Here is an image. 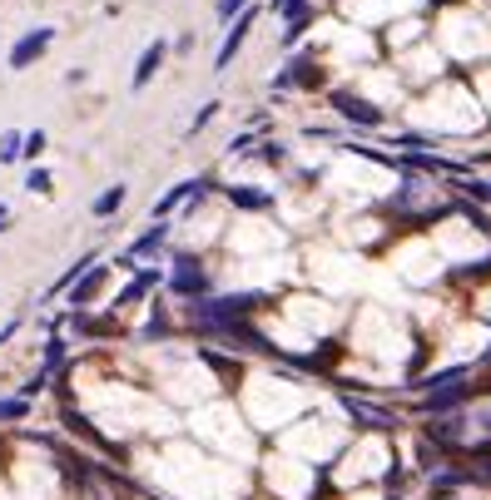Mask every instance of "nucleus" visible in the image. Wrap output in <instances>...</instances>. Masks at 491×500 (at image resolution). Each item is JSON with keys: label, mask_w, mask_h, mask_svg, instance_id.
<instances>
[{"label": "nucleus", "mask_w": 491, "mask_h": 500, "mask_svg": "<svg viewBox=\"0 0 491 500\" xmlns=\"http://www.w3.org/2000/svg\"><path fill=\"white\" fill-rule=\"evenodd\" d=\"M5 233H10V223H0V238H5Z\"/></svg>", "instance_id": "obj_23"}, {"label": "nucleus", "mask_w": 491, "mask_h": 500, "mask_svg": "<svg viewBox=\"0 0 491 500\" xmlns=\"http://www.w3.org/2000/svg\"><path fill=\"white\" fill-rule=\"evenodd\" d=\"M85 80H90V70H85V65L65 70V84H70V90H80V84H85Z\"/></svg>", "instance_id": "obj_20"}, {"label": "nucleus", "mask_w": 491, "mask_h": 500, "mask_svg": "<svg viewBox=\"0 0 491 500\" xmlns=\"http://www.w3.org/2000/svg\"><path fill=\"white\" fill-rule=\"evenodd\" d=\"M30 417V397H0V427H10V421H25Z\"/></svg>", "instance_id": "obj_14"}, {"label": "nucleus", "mask_w": 491, "mask_h": 500, "mask_svg": "<svg viewBox=\"0 0 491 500\" xmlns=\"http://www.w3.org/2000/svg\"><path fill=\"white\" fill-rule=\"evenodd\" d=\"M313 94V90H328V65H323V55L318 50H298L294 60H288L284 70L274 74V94Z\"/></svg>", "instance_id": "obj_1"}, {"label": "nucleus", "mask_w": 491, "mask_h": 500, "mask_svg": "<svg viewBox=\"0 0 491 500\" xmlns=\"http://www.w3.org/2000/svg\"><path fill=\"white\" fill-rule=\"evenodd\" d=\"M20 139H25V130H5V134H0V164H20Z\"/></svg>", "instance_id": "obj_16"}, {"label": "nucleus", "mask_w": 491, "mask_h": 500, "mask_svg": "<svg viewBox=\"0 0 491 500\" xmlns=\"http://www.w3.org/2000/svg\"><path fill=\"white\" fill-rule=\"evenodd\" d=\"M328 110L342 114L348 124H358V130H378V124H382V110L368 100V94H358V90H328Z\"/></svg>", "instance_id": "obj_6"}, {"label": "nucleus", "mask_w": 491, "mask_h": 500, "mask_svg": "<svg viewBox=\"0 0 491 500\" xmlns=\"http://www.w3.org/2000/svg\"><path fill=\"white\" fill-rule=\"evenodd\" d=\"M95 263H100V253H95V248H90V253H80V258L70 263V268H65V273H60L55 283L45 287V303H55V297H65L70 287H75V278H80V273H90V268H95Z\"/></svg>", "instance_id": "obj_10"}, {"label": "nucleus", "mask_w": 491, "mask_h": 500, "mask_svg": "<svg viewBox=\"0 0 491 500\" xmlns=\"http://www.w3.org/2000/svg\"><path fill=\"white\" fill-rule=\"evenodd\" d=\"M25 194L50 198V194H55V174H50L45 164H30V168H25Z\"/></svg>", "instance_id": "obj_13"}, {"label": "nucleus", "mask_w": 491, "mask_h": 500, "mask_svg": "<svg viewBox=\"0 0 491 500\" xmlns=\"http://www.w3.org/2000/svg\"><path fill=\"white\" fill-rule=\"evenodd\" d=\"M50 149V134L45 130H25V139H20V164H40Z\"/></svg>", "instance_id": "obj_12"}, {"label": "nucleus", "mask_w": 491, "mask_h": 500, "mask_svg": "<svg viewBox=\"0 0 491 500\" xmlns=\"http://www.w3.org/2000/svg\"><path fill=\"white\" fill-rule=\"evenodd\" d=\"M313 25H318V0H288L284 30H278V45H284V50L303 45V40L313 35Z\"/></svg>", "instance_id": "obj_7"}, {"label": "nucleus", "mask_w": 491, "mask_h": 500, "mask_svg": "<svg viewBox=\"0 0 491 500\" xmlns=\"http://www.w3.org/2000/svg\"><path fill=\"white\" fill-rule=\"evenodd\" d=\"M124 198H130V184H104L100 194H95V204H90V218H95V223H110V218L124 208Z\"/></svg>", "instance_id": "obj_9"}, {"label": "nucleus", "mask_w": 491, "mask_h": 500, "mask_svg": "<svg viewBox=\"0 0 491 500\" xmlns=\"http://www.w3.org/2000/svg\"><path fill=\"white\" fill-rule=\"evenodd\" d=\"M0 223H10V204H0Z\"/></svg>", "instance_id": "obj_22"}, {"label": "nucleus", "mask_w": 491, "mask_h": 500, "mask_svg": "<svg viewBox=\"0 0 491 500\" xmlns=\"http://www.w3.org/2000/svg\"><path fill=\"white\" fill-rule=\"evenodd\" d=\"M342 407L358 417V427H378V431H392L397 427V417L392 411H382V407H368V401H342Z\"/></svg>", "instance_id": "obj_11"}, {"label": "nucleus", "mask_w": 491, "mask_h": 500, "mask_svg": "<svg viewBox=\"0 0 491 500\" xmlns=\"http://www.w3.org/2000/svg\"><path fill=\"white\" fill-rule=\"evenodd\" d=\"M194 45H198V35H194V30H184V35L169 45V55H194Z\"/></svg>", "instance_id": "obj_19"}, {"label": "nucleus", "mask_w": 491, "mask_h": 500, "mask_svg": "<svg viewBox=\"0 0 491 500\" xmlns=\"http://www.w3.org/2000/svg\"><path fill=\"white\" fill-rule=\"evenodd\" d=\"M218 198L238 214H274L278 208V188H264V184H218Z\"/></svg>", "instance_id": "obj_5"}, {"label": "nucleus", "mask_w": 491, "mask_h": 500, "mask_svg": "<svg viewBox=\"0 0 491 500\" xmlns=\"http://www.w3.org/2000/svg\"><path fill=\"white\" fill-rule=\"evenodd\" d=\"M114 287V263H95L90 273H80L75 287L65 293V312H90V307H104V297H110Z\"/></svg>", "instance_id": "obj_2"}, {"label": "nucleus", "mask_w": 491, "mask_h": 500, "mask_svg": "<svg viewBox=\"0 0 491 500\" xmlns=\"http://www.w3.org/2000/svg\"><path fill=\"white\" fill-rule=\"evenodd\" d=\"M20 332H25V317H5V322H0V352H5V347H10V337H20Z\"/></svg>", "instance_id": "obj_18"}, {"label": "nucleus", "mask_w": 491, "mask_h": 500, "mask_svg": "<svg viewBox=\"0 0 491 500\" xmlns=\"http://www.w3.org/2000/svg\"><path fill=\"white\" fill-rule=\"evenodd\" d=\"M254 0H214V15H218V25H228V20L238 15V10H248Z\"/></svg>", "instance_id": "obj_17"}, {"label": "nucleus", "mask_w": 491, "mask_h": 500, "mask_svg": "<svg viewBox=\"0 0 491 500\" xmlns=\"http://www.w3.org/2000/svg\"><path fill=\"white\" fill-rule=\"evenodd\" d=\"M55 40H60V30H55V25H30V30H20L15 45H10V55H5V70L25 74L30 65H40V60H45L50 50H55Z\"/></svg>", "instance_id": "obj_3"}, {"label": "nucleus", "mask_w": 491, "mask_h": 500, "mask_svg": "<svg viewBox=\"0 0 491 500\" xmlns=\"http://www.w3.org/2000/svg\"><path fill=\"white\" fill-rule=\"evenodd\" d=\"M164 65H169V40H159V35H154L149 45L140 50V60H134L130 90H149V84H154V74H159Z\"/></svg>", "instance_id": "obj_8"}, {"label": "nucleus", "mask_w": 491, "mask_h": 500, "mask_svg": "<svg viewBox=\"0 0 491 500\" xmlns=\"http://www.w3.org/2000/svg\"><path fill=\"white\" fill-rule=\"evenodd\" d=\"M258 15H264V5L254 0V5H248V10H238V15L224 25V45H218V55H214V70H218V74H224L228 65H234V60H238V50L248 45V35H254Z\"/></svg>", "instance_id": "obj_4"}, {"label": "nucleus", "mask_w": 491, "mask_h": 500, "mask_svg": "<svg viewBox=\"0 0 491 500\" xmlns=\"http://www.w3.org/2000/svg\"><path fill=\"white\" fill-rule=\"evenodd\" d=\"M218 114H224V100H204V104H198V114L189 120V139H194V134H204L208 124L218 120Z\"/></svg>", "instance_id": "obj_15"}, {"label": "nucleus", "mask_w": 491, "mask_h": 500, "mask_svg": "<svg viewBox=\"0 0 491 500\" xmlns=\"http://www.w3.org/2000/svg\"><path fill=\"white\" fill-rule=\"evenodd\" d=\"M268 10H274V15H284V10H288V0H268Z\"/></svg>", "instance_id": "obj_21"}]
</instances>
